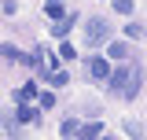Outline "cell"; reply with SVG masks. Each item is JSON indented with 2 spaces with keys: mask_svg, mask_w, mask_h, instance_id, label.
<instances>
[{
  "mask_svg": "<svg viewBox=\"0 0 147 140\" xmlns=\"http://www.w3.org/2000/svg\"><path fill=\"white\" fill-rule=\"evenodd\" d=\"M144 85V70L136 67V63H129V67H118L110 70V88L121 96V100H136V92Z\"/></svg>",
  "mask_w": 147,
  "mask_h": 140,
  "instance_id": "cell-1",
  "label": "cell"
},
{
  "mask_svg": "<svg viewBox=\"0 0 147 140\" xmlns=\"http://www.w3.org/2000/svg\"><path fill=\"white\" fill-rule=\"evenodd\" d=\"M110 41V26L103 18H88V26H85V44L88 48H103Z\"/></svg>",
  "mask_w": 147,
  "mask_h": 140,
  "instance_id": "cell-2",
  "label": "cell"
},
{
  "mask_svg": "<svg viewBox=\"0 0 147 140\" xmlns=\"http://www.w3.org/2000/svg\"><path fill=\"white\" fill-rule=\"evenodd\" d=\"M88 74L96 77V81H110V63L103 59V55H96V59H88Z\"/></svg>",
  "mask_w": 147,
  "mask_h": 140,
  "instance_id": "cell-3",
  "label": "cell"
},
{
  "mask_svg": "<svg viewBox=\"0 0 147 140\" xmlns=\"http://www.w3.org/2000/svg\"><path fill=\"white\" fill-rule=\"evenodd\" d=\"M44 15L52 18V22H59V18H66V7H63L59 0H48V4H44Z\"/></svg>",
  "mask_w": 147,
  "mask_h": 140,
  "instance_id": "cell-4",
  "label": "cell"
},
{
  "mask_svg": "<svg viewBox=\"0 0 147 140\" xmlns=\"http://www.w3.org/2000/svg\"><path fill=\"white\" fill-rule=\"evenodd\" d=\"M107 52H110V59H125V55H129V44H125V41H110Z\"/></svg>",
  "mask_w": 147,
  "mask_h": 140,
  "instance_id": "cell-5",
  "label": "cell"
},
{
  "mask_svg": "<svg viewBox=\"0 0 147 140\" xmlns=\"http://www.w3.org/2000/svg\"><path fill=\"white\" fill-rule=\"evenodd\" d=\"M70 26H74V15H66V18H59V22L52 26V33H55V37H66V33H70Z\"/></svg>",
  "mask_w": 147,
  "mask_h": 140,
  "instance_id": "cell-6",
  "label": "cell"
},
{
  "mask_svg": "<svg viewBox=\"0 0 147 140\" xmlns=\"http://www.w3.org/2000/svg\"><path fill=\"white\" fill-rule=\"evenodd\" d=\"M77 133H81V125L74 122V118H66V122L59 125V137H77Z\"/></svg>",
  "mask_w": 147,
  "mask_h": 140,
  "instance_id": "cell-7",
  "label": "cell"
},
{
  "mask_svg": "<svg viewBox=\"0 0 147 140\" xmlns=\"http://www.w3.org/2000/svg\"><path fill=\"white\" fill-rule=\"evenodd\" d=\"M18 122H22V125L37 122V111H33V107H26V103H22V107H18Z\"/></svg>",
  "mask_w": 147,
  "mask_h": 140,
  "instance_id": "cell-8",
  "label": "cell"
},
{
  "mask_svg": "<svg viewBox=\"0 0 147 140\" xmlns=\"http://www.w3.org/2000/svg\"><path fill=\"white\" fill-rule=\"evenodd\" d=\"M0 55H4V59H15V63H22V59H26V55L18 52V48H11V44H0Z\"/></svg>",
  "mask_w": 147,
  "mask_h": 140,
  "instance_id": "cell-9",
  "label": "cell"
},
{
  "mask_svg": "<svg viewBox=\"0 0 147 140\" xmlns=\"http://www.w3.org/2000/svg\"><path fill=\"white\" fill-rule=\"evenodd\" d=\"M99 133H103V122H92V125H81L77 137H99Z\"/></svg>",
  "mask_w": 147,
  "mask_h": 140,
  "instance_id": "cell-10",
  "label": "cell"
},
{
  "mask_svg": "<svg viewBox=\"0 0 147 140\" xmlns=\"http://www.w3.org/2000/svg\"><path fill=\"white\" fill-rule=\"evenodd\" d=\"M125 37H136V41H144V37H147V30H144V26H136V22H129V26H125Z\"/></svg>",
  "mask_w": 147,
  "mask_h": 140,
  "instance_id": "cell-11",
  "label": "cell"
},
{
  "mask_svg": "<svg viewBox=\"0 0 147 140\" xmlns=\"http://www.w3.org/2000/svg\"><path fill=\"white\" fill-rule=\"evenodd\" d=\"M18 96H22V100H33V96H37V85H33V81H26V85L18 88Z\"/></svg>",
  "mask_w": 147,
  "mask_h": 140,
  "instance_id": "cell-12",
  "label": "cell"
},
{
  "mask_svg": "<svg viewBox=\"0 0 147 140\" xmlns=\"http://www.w3.org/2000/svg\"><path fill=\"white\" fill-rule=\"evenodd\" d=\"M37 103L48 111V107H55V96H52V92H37Z\"/></svg>",
  "mask_w": 147,
  "mask_h": 140,
  "instance_id": "cell-13",
  "label": "cell"
},
{
  "mask_svg": "<svg viewBox=\"0 0 147 140\" xmlns=\"http://www.w3.org/2000/svg\"><path fill=\"white\" fill-rule=\"evenodd\" d=\"M114 11H121V15H132V0H114Z\"/></svg>",
  "mask_w": 147,
  "mask_h": 140,
  "instance_id": "cell-14",
  "label": "cell"
},
{
  "mask_svg": "<svg viewBox=\"0 0 147 140\" xmlns=\"http://www.w3.org/2000/svg\"><path fill=\"white\" fill-rule=\"evenodd\" d=\"M48 81H52V85H66V81H70V77H66V70H55L52 77H48Z\"/></svg>",
  "mask_w": 147,
  "mask_h": 140,
  "instance_id": "cell-15",
  "label": "cell"
},
{
  "mask_svg": "<svg viewBox=\"0 0 147 140\" xmlns=\"http://www.w3.org/2000/svg\"><path fill=\"white\" fill-rule=\"evenodd\" d=\"M59 55H63V59H77V52H74V44H63V48H59Z\"/></svg>",
  "mask_w": 147,
  "mask_h": 140,
  "instance_id": "cell-16",
  "label": "cell"
}]
</instances>
